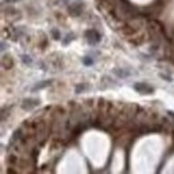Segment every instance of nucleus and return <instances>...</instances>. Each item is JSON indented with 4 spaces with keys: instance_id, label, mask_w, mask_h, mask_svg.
<instances>
[{
    "instance_id": "obj_1",
    "label": "nucleus",
    "mask_w": 174,
    "mask_h": 174,
    "mask_svg": "<svg viewBox=\"0 0 174 174\" xmlns=\"http://www.w3.org/2000/svg\"><path fill=\"white\" fill-rule=\"evenodd\" d=\"M149 35L151 39H154V40H161V38L163 36V28H162V25H161L157 20H153V22H150L149 24Z\"/></svg>"
},
{
    "instance_id": "obj_2",
    "label": "nucleus",
    "mask_w": 174,
    "mask_h": 174,
    "mask_svg": "<svg viewBox=\"0 0 174 174\" xmlns=\"http://www.w3.org/2000/svg\"><path fill=\"white\" fill-rule=\"evenodd\" d=\"M133 88L139 94H153L154 92V87H151L150 84H147L145 82H139L133 84Z\"/></svg>"
},
{
    "instance_id": "obj_3",
    "label": "nucleus",
    "mask_w": 174,
    "mask_h": 174,
    "mask_svg": "<svg viewBox=\"0 0 174 174\" xmlns=\"http://www.w3.org/2000/svg\"><path fill=\"white\" fill-rule=\"evenodd\" d=\"M163 7V2L162 0H155L153 4H150V6H147L145 8V14L146 15H154V14H158V12L162 10Z\"/></svg>"
},
{
    "instance_id": "obj_4",
    "label": "nucleus",
    "mask_w": 174,
    "mask_h": 174,
    "mask_svg": "<svg viewBox=\"0 0 174 174\" xmlns=\"http://www.w3.org/2000/svg\"><path fill=\"white\" fill-rule=\"evenodd\" d=\"M39 103H40V100L36 99V98H27L22 102V109L25 110V111H29V110L38 107Z\"/></svg>"
},
{
    "instance_id": "obj_5",
    "label": "nucleus",
    "mask_w": 174,
    "mask_h": 174,
    "mask_svg": "<svg viewBox=\"0 0 174 174\" xmlns=\"http://www.w3.org/2000/svg\"><path fill=\"white\" fill-rule=\"evenodd\" d=\"M84 36H86V39H87L88 43L92 44V46L96 44V43H98V42L100 40V35L95 31V29H88V31H86Z\"/></svg>"
},
{
    "instance_id": "obj_6",
    "label": "nucleus",
    "mask_w": 174,
    "mask_h": 174,
    "mask_svg": "<svg viewBox=\"0 0 174 174\" xmlns=\"http://www.w3.org/2000/svg\"><path fill=\"white\" fill-rule=\"evenodd\" d=\"M137 27H134L133 24L131 25H125L123 28H122V33L123 35H126V36H129V38H133L135 33H137Z\"/></svg>"
},
{
    "instance_id": "obj_7",
    "label": "nucleus",
    "mask_w": 174,
    "mask_h": 174,
    "mask_svg": "<svg viewBox=\"0 0 174 174\" xmlns=\"http://www.w3.org/2000/svg\"><path fill=\"white\" fill-rule=\"evenodd\" d=\"M69 11H70V14L73 16H79L80 14H82V11H83V6L82 4H71Z\"/></svg>"
},
{
    "instance_id": "obj_8",
    "label": "nucleus",
    "mask_w": 174,
    "mask_h": 174,
    "mask_svg": "<svg viewBox=\"0 0 174 174\" xmlns=\"http://www.w3.org/2000/svg\"><path fill=\"white\" fill-rule=\"evenodd\" d=\"M2 65L6 70H11L14 67V60H12V56L11 55H4L3 56V60H2Z\"/></svg>"
},
{
    "instance_id": "obj_9",
    "label": "nucleus",
    "mask_w": 174,
    "mask_h": 174,
    "mask_svg": "<svg viewBox=\"0 0 174 174\" xmlns=\"http://www.w3.org/2000/svg\"><path fill=\"white\" fill-rule=\"evenodd\" d=\"M88 88H90V84H87V83H80V84H78V86L75 87V92H76V94H82L83 91L88 90Z\"/></svg>"
},
{
    "instance_id": "obj_10",
    "label": "nucleus",
    "mask_w": 174,
    "mask_h": 174,
    "mask_svg": "<svg viewBox=\"0 0 174 174\" xmlns=\"http://www.w3.org/2000/svg\"><path fill=\"white\" fill-rule=\"evenodd\" d=\"M114 74L117 76H119V78H127V76L130 75V73H126V70H119V69L114 70Z\"/></svg>"
},
{
    "instance_id": "obj_11",
    "label": "nucleus",
    "mask_w": 174,
    "mask_h": 174,
    "mask_svg": "<svg viewBox=\"0 0 174 174\" xmlns=\"http://www.w3.org/2000/svg\"><path fill=\"white\" fill-rule=\"evenodd\" d=\"M50 83H51L50 80H44V83H38L36 86H35V87L32 88V91H36V90H40V88H44L46 86H48Z\"/></svg>"
},
{
    "instance_id": "obj_12",
    "label": "nucleus",
    "mask_w": 174,
    "mask_h": 174,
    "mask_svg": "<svg viewBox=\"0 0 174 174\" xmlns=\"http://www.w3.org/2000/svg\"><path fill=\"white\" fill-rule=\"evenodd\" d=\"M130 42H131L133 44H135V46H139V44H142L143 42H145V38H143V36H138L137 39H135V38H133V39H131Z\"/></svg>"
},
{
    "instance_id": "obj_13",
    "label": "nucleus",
    "mask_w": 174,
    "mask_h": 174,
    "mask_svg": "<svg viewBox=\"0 0 174 174\" xmlns=\"http://www.w3.org/2000/svg\"><path fill=\"white\" fill-rule=\"evenodd\" d=\"M22 59H23V63H25V65H32V59L27 56V55H23Z\"/></svg>"
},
{
    "instance_id": "obj_14",
    "label": "nucleus",
    "mask_w": 174,
    "mask_h": 174,
    "mask_svg": "<svg viewBox=\"0 0 174 174\" xmlns=\"http://www.w3.org/2000/svg\"><path fill=\"white\" fill-rule=\"evenodd\" d=\"M83 63H84V65H86V66H91L92 63H94V60H92L91 58H88V56H86V58L83 59Z\"/></svg>"
},
{
    "instance_id": "obj_15",
    "label": "nucleus",
    "mask_w": 174,
    "mask_h": 174,
    "mask_svg": "<svg viewBox=\"0 0 174 174\" xmlns=\"http://www.w3.org/2000/svg\"><path fill=\"white\" fill-rule=\"evenodd\" d=\"M51 33H52L54 39H56V40H59V39H60V35H59L58 29H52V31H51Z\"/></svg>"
},
{
    "instance_id": "obj_16",
    "label": "nucleus",
    "mask_w": 174,
    "mask_h": 174,
    "mask_svg": "<svg viewBox=\"0 0 174 174\" xmlns=\"http://www.w3.org/2000/svg\"><path fill=\"white\" fill-rule=\"evenodd\" d=\"M161 78H163L165 80H169V82H172V78H170V76H167V75H163V74H161Z\"/></svg>"
},
{
    "instance_id": "obj_17",
    "label": "nucleus",
    "mask_w": 174,
    "mask_h": 174,
    "mask_svg": "<svg viewBox=\"0 0 174 174\" xmlns=\"http://www.w3.org/2000/svg\"><path fill=\"white\" fill-rule=\"evenodd\" d=\"M167 115L172 117V118H174V113H173V111H167Z\"/></svg>"
},
{
    "instance_id": "obj_18",
    "label": "nucleus",
    "mask_w": 174,
    "mask_h": 174,
    "mask_svg": "<svg viewBox=\"0 0 174 174\" xmlns=\"http://www.w3.org/2000/svg\"><path fill=\"white\" fill-rule=\"evenodd\" d=\"M173 131H174V125H173Z\"/></svg>"
}]
</instances>
